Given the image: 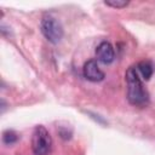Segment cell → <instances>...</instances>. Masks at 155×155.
<instances>
[{"label":"cell","mask_w":155,"mask_h":155,"mask_svg":"<svg viewBox=\"0 0 155 155\" xmlns=\"http://www.w3.org/2000/svg\"><path fill=\"white\" fill-rule=\"evenodd\" d=\"M126 84H127V99L132 105L145 107L149 103V93L144 88V85L138 75L136 67H130L126 71Z\"/></svg>","instance_id":"obj_1"},{"label":"cell","mask_w":155,"mask_h":155,"mask_svg":"<svg viewBox=\"0 0 155 155\" xmlns=\"http://www.w3.org/2000/svg\"><path fill=\"white\" fill-rule=\"evenodd\" d=\"M52 147V139L48 131L39 125L34 128L31 134V149L34 155H47Z\"/></svg>","instance_id":"obj_2"},{"label":"cell","mask_w":155,"mask_h":155,"mask_svg":"<svg viewBox=\"0 0 155 155\" xmlns=\"http://www.w3.org/2000/svg\"><path fill=\"white\" fill-rule=\"evenodd\" d=\"M40 29H41L42 35L51 44H58L62 40L63 34H64L61 22L52 16H46L41 19Z\"/></svg>","instance_id":"obj_3"},{"label":"cell","mask_w":155,"mask_h":155,"mask_svg":"<svg viewBox=\"0 0 155 155\" xmlns=\"http://www.w3.org/2000/svg\"><path fill=\"white\" fill-rule=\"evenodd\" d=\"M82 71H84V76L88 80V81H92V82H99L104 79V73L99 69L98 64H97V61L94 59H90L87 61L85 64H84V68H82Z\"/></svg>","instance_id":"obj_4"},{"label":"cell","mask_w":155,"mask_h":155,"mask_svg":"<svg viewBox=\"0 0 155 155\" xmlns=\"http://www.w3.org/2000/svg\"><path fill=\"white\" fill-rule=\"evenodd\" d=\"M96 54H97L98 61L103 64H110L115 58L114 48H113L111 44L108 41H103L97 46Z\"/></svg>","instance_id":"obj_5"},{"label":"cell","mask_w":155,"mask_h":155,"mask_svg":"<svg viewBox=\"0 0 155 155\" xmlns=\"http://www.w3.org/2000/svg\"><path fill=\"white\" fill-rule=\"evenodd\" d=\"M137 70L140 73L142 78H143L145 81H148V80L151 78L153 71H154L153 64H151L149 61H142V62H139V63L137 64Z\"/></svg>","instance_id":"obj_6"},{"label":"cell","mask_w":155,"mask_h":155,"mask_svg":"<svg viewBox=\"0 0 155 155\" xmlns=\"http://www.w3.org/2000/svg\"><path fill=\"white\" fill-rule=\"evenodd\" d=\"M18 140V134L12 131V130H7L2 133V142L6 144V145H11L13 143H16Z\"/></svg>","instance_id":"obj_7"},{"label":"cell","mask_w":155,"mask_h":155,"mask_svg":"<svg viewBox=\"0 0 155 155\" xmlns=\"http://www.w3.org/2000/svg\"><path fill=\"white\" fill-rule=\"evenodd\" d=\"M104 4L110 7H114V8H124L128 5V1H126V0H105Z\"/></svg>","instance_id":"obj_8"}]
</instances>
